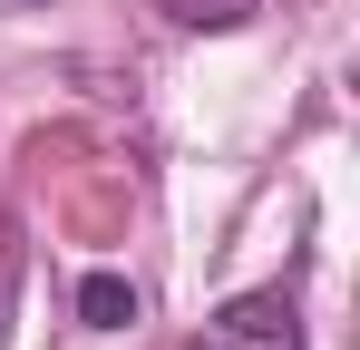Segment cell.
Returning <instances> with one entry per match:
<instances>
[{
	"mask_svg": "<svg viewBox=\"0 0 360 350\" xmlns=\"http://www.w3.org/2000/svg\"><path fill=\"white\" fill-rule=\"evenodd\" d=\"M195 350H302L292 292H243V302H224V311L195 331Z\"/></svg>",
	"mask_w": 360,
	"mask_h": 350,
	"instance_id": "1",
	"label": "cell"
},
{
	"mask_svg": "<svg viewBox=\"0 0 360 350\" xmlns=\"http://www.w3.org/2000/svg\"><path fill=\"white\" fill-rule=\"evenodd\" d=\"M78 311H88V331H127V321H136V283L88 273V283H78Z\"/></svg>",
	"mask_w": 360,
	"mask_h": 350,
	"instance_id": "2",
	"label": "cell"
},
{
	"mask_svg": "<svg viewBox=\"0 0 360 350\" xmlns=\"http://www.w3.org/2000/svg\"><path fill=\"white\" fill-rule=\"evenodd\" d=\"M166 20H185V30H243L253 20V0H156Z\"/></svg>",
	"mask_w": 360,
	"mask_h": 350,
	"instance_id": "3",
	"label": "cell"
}]
</instances>
